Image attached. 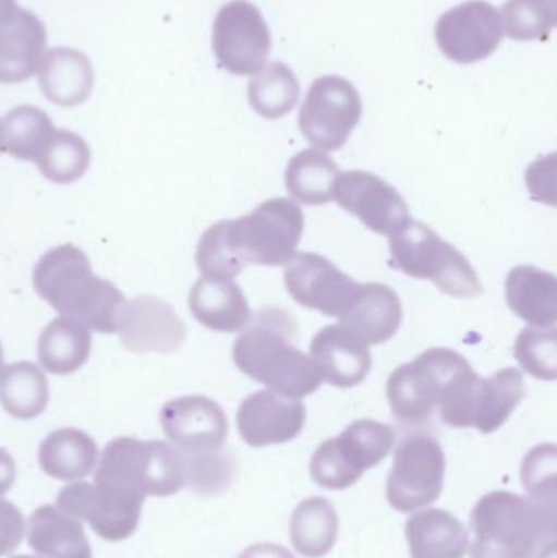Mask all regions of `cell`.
<instances>
[{
  "mask_svg": "<svg viewBox=\"0 0 557 558\" xmlns=\"http://www.w3.org/2000/svg\"><path fill=\"white\" fill-rule=\"evenodd\" d=\"M90 159V147L78 134L56 130L51 144L36 166L49 182L69 185L85 175Z\"/></svg>",
  "mask_w": 557,
  "mask_h": 558,
  "instance_id": "e575fe53",
  "label": "cell"
},
{
  "mask_svg": "<svg viewBox=\"0 0 557 558\" xmlns=\"http://www.w3.org/2000/svg\"><path fill=\"white\" fill-rule=\"evenodd\" d=\"M90 328L68 317L49 322L36 348L43 369L56 376H69L81 369L90 357Z\"/></svg>",
  "mask_w": 557,
  "mask_h": 558,
  "instance_id": "83f0119b",
  "label": "cell"
},
{
  "mask_svg": "<svg viewBox=\"0 0 557 558\" xmlns=\"http://www.w3.org/2000/svg\"><path fill=\"white\" fill-rule=\"evenodd\" d=\"M392 265L415 279L435 282L453 298H477L480 277L463 254L421 221H411L389 241Z\"/></svg>",
  "mask_w": 557,
  "mask_h": 558,
  "instance_id": "8992f818",
  "label": "cell"
},
{
  "mask_svg": "<svg viewBox=\"0 0 557 558\" xmlns=\"http://www.w3.org/2000/svg\"><path fill=\"white\" fill-rule=\"evenodd\" d=\"M118 333L128 351L169 354L182 347L186 327L172 305L154 295H141L128 302Z\"/></svg>",
  "mask_w": 557,
  "mask_h": 558,
  "instance_id": "d6986e66",
  "label": "cell"
},
{
  "mask_svg": "<svg viewBox=\"0 0 557 558\" xmlns=\"http://www.w3.org/2000/svg\"><path fill=\"white\" fill-rule=\"evenodd\" d=\"M238 558H294V556L284 547L265 543L247 547Z\"/></svg>",
  "mask_w": 557,
  "mask_h": 558,
  "instance_id": "7bdbcfd3",
  "label": "cell"
},
{
  "mask_svg": "<svg viewBox=\"0 0 557 558\" xmlns=\"http://www.w3.org/2000/svg\"><path fill=\"white\" fill-rule=\"evenodd\" d=\"M12 558H38V557H33V556H15V557H12Z\"/></svg>",
  "mask_w": 557,
  "mask_h": 558,
  "instance_id": "c3c4849f",
  "label": "cell"
},
{
  "mask_svg": "<svg viewBox=\"0 0 557 558\" xmlns=\"http://www.w3.org/2000/svg\"><path fill=\"white\" fill-rule=\"evenodd\" d=\"M97 461V442L77 428L49 433L38 449L39 468L56 481H82L95 471Z\"/></svg>",
  "mask_w": 557,
  "mask_h": 558,
  "instance_id": "484cf974",
  "label": "cell"
},
{
  "mask_svg": "<svg viewBox=\"0 0 557 558\" xmlns=\"http://www.w3.org/2000/svg\"><path fill=\"white\" fill-rule=\"evenodd\" d=\"M5 150V147H3V121H0V154Z\"/></svg>",
  "mask_w": 557,
  "mask_h": 558,
  "instance_id": "bcb514c9",
  "label": "cell"
},
{
  "mask_svg": "<svg viewBox=\"0 0 557 558\" xmlns=\"http://www.w3.org/2000/svg\"><path fill=\"white\" fill-rule=\"evenodd\" d=\"M405 541L412 558H464L470 549L467 526L438 508L412 514L405 523Z\"/></svg>",
  "mask_w": 557,
  "mask_h": 558,
  "instance_id": "603a6c76",
  "label": "cell"
},
{
  "mask_svg": "<svg viewBox=\"0 0 557 558\" xmlns=\"http://www.w3.org/2000/svg\"><path fill=\"white\" fill-rule=\"evenodd\" d=\"M510 311L533 327H549L557 322V278L532 265L516 267L506 281Z\"/></svg>",
  "mask_w": 557,
  "mask_h": 558,
  "instance_id": "4316f807",
  "label": "cell"
},
{
  "mask_svg": "<svg viewBox=\"0 0 557 558\" xmlns=\"http://www.w3.org/2000/svg\"><path fill=\"white\" fill-rule=\"evenodd\" d=\"M525 182L535 202L557 208V153L530 163Z\"/></svg>",
  "mask_w": 557,
  "mask_h": 558,
  "instance_id": "f35d334b",
  "label": "cell"
},
{
  "mask_svg": "<svg viewBox=\"0 0 557 558\" xmlns=\"http://www.w3.org/2000/svg\"><path fill=\"white\" fill-rule=\"evenodd\" d=\"M499 10L484 0H470L445 12L435 25L441 52L457 64H474L496 51L502 41Z\"/></svg>",
  "mask_w": 557,
  "mask_h": 558,
  "instance_id": "5bb4252c",
  "label": "cell"
},
{
  "mask_svg": "<svg viewBox=\"0 0 557 558\" xmlns=\"http://www.w3.org/2000/svg\"><path fill=\"white\" fill-rule=\"evenodd\" d=\"M94 484L172 497L189 484V464L182 449L169 442L121 436L105 446Z\"/></svg>",
  "mask_w": 557,
  "mask_h": 558,
  "instance_id": "277c9868",
  "label": "cell"
},
{
  "mask_svg": "<svg viewBox=\"0 0 557 558\" xmlns=\"http://www.w3.org/2000/svg\"><path fill=\"white\" fill-rule=\"evenodd\" d=\"M533 558H557V539L545 541Z\"/></svg>",
  "mask_w": 557,
  "mask_h": 558,
  "instance_id": "ee69618b",
  "label": "cell"
},
{
  "mask_svg": "<svg viewBox=\"0 0 557 558\" xmlns=\"http://www.w3.org/2000/svg\"><path fill=\"white\" fill-rule=\"evenodd\" d=\"M310 351L323 379L340 389L359 386L372 371L368 343L343 324L320 328Z\"/></svg>",
  "mask_w": 557,
  "mask_h": 558,
  "instance_id": "ffe728a7",
  "label": "cell"
},
{
  "mask_svg": "<svg viewBox=\"0 0 557 558\" xmlns=\"http://www.w3.org/2000/svg\"><path fill=\"white\" fill-rule=\"evenodd\" d=\"M28 546L41 558H92L81 521L51 505L36 508L29 517Z\"/></svg>",
  "mask_w": 557,
  "mask_h": 558,
  "instance_id": "d4e9b609",
  "label": "cell"
},
{
  "mask_svg": "<svg viewBox=\"0 0 557 558\" xmlns=\"http://www.w3.org/2000/svg\"><path fill=\"white\" fill-rule=\"evenodd\" d=\"M189 307L203 327L218 333L245 330L254 317L244 291L234 279H198L190 291Z\"/></svg>",
  "mask_w": 557,
  "mask_h": 558,
  "instance_id": "44dd1931",
  "label": "cell"
},
{
  "mask_svg": "<svg viewBox=\"0 0 557 558\" xmlns=\"http://www.w3.org/2000/svg\"><path fill=\"white\" fill-rule=\"evenodd\" d=\"M447 458L437 438L415 433L402 439L386 482L388 504L399 513H412L440 498Z\"/></svg>",
  "mask_w": 557,
  "mask_h": 558,
  "instance_id": "9c48e42d",
  "label": "cell"
},
{
  "mask_svg": "<svg viewBox=\"0 0 557 558\" xmlns=\"http://www.w3.org/2000/svg\"><path fill=\"white\" fill-rule=\"evenodd\" d=\"M296 331L287 311L264 308L235 340V366L245 376L291 399L311 396L319 390L324 379L316 361L293 343Z\"/></svg>",
  "mask_w": 557,
  "mask_h": 558,
  "instance_id": "3957f363",
  "label": "cell"
},
{
  "mask_svg": "<svg viewBox=\"0 0 557 558\" xmlns=\"http://www.w3.org/2000/svg\"><path fill=\"white\" fill-rule=\"evenodd\" d=\"M471 558H533L546 541L529 497L497 490L484 495L471 511Z\"/></svg>",
  "mask_w": 557,
  "mask_h": 558,
  "instance_id": "5b68a950",
  "label": "cell"
},
{
  "mask_svg": "<svg viewBox=\"0 0 557 558\" xmlns=\"http://www.w3.org/2000/svg\"><path fill=\"white\" fill-rule=\"evenodd\" d=\"M339 536L336 508L323 497H311L294 508L290 521V541L306 558L327 556Z\"/></svg>",
  "mask_w": 557,
  "mask_h": 558,
  "instance_id": "f546056e",
  "label": "cell"
},
{
  "mask_svg": "<svg viewBox=\"0 0 557 558\" xmlns=\"http://www.w3.org/2000/svg\"><path fill=\"white\" fill-rule=\"evenodd\" d=\"M542 521L546 541L557 539V471L525 488Z\"/></svg>",
  "mask_w": 557,
  "mask_h": 558,
  "instance_id": "ab89813d",
  "label": "cell"
},
{
  "mask_svg": "<svg viewBox=\"0 0 557 558\" xmlns=\"http://www.w3.org/2000/svg\"><path fill=\"white\" fill-rule=\"evenodd\" d=\"M395 441V429L386 423L356 420L337 438L327 439L314 451L311 477L326 490H346L355 485L365 471L385 461Z\"/></svg>",
  "mask_w": 557,
  "mask_h": 558,
  "instance_id": "52a82bcc",
  "label": "cell"
},
{
  "mask_svg": "<svg viewBox=\"0 0 557 558\" xmlns=\"http://www.w3.org/2000/svg\"><path fill=\"white\" fill-rule=\"evenodd\" d=\"M55 134L56 128L48 113L32 105L13 108L3 120V147L19 160L38 162Z\"/></svg>",
  "mask_w": 557,
  "mask_h": 558,
  "instance_id": "d6a6232c",
  "label": "cell"
},
{
  "mask_svg": "<svg viewBox=\"0 0 557 558\" xmlns=\"http://www.w3.org/2000/svg\"><path fill=\"white\" fill-rule=\"evenodd\" d=\"M144 501L146 495L140 492L74 482L59 490L56 507L78 521H87L101 539L121 543L136 533Z\"/></svg>",
  "mask_w": 557,
  "mask_h": 558,
  "instance_id": "8fae6325",
  "label": "cell"
},
{
  "mask_svg": "<svg viewBox=\"0 0 557 558\" xmlns=\"http://www.w3.org/2000/svg\"><path fill=\"white\" fill-rule=\"evenodd\" d=\"M33 286L61 317L98 333H118L128 301L107 279L94 275L87 255L72 244L46 252L33 268Z\"/></svg>",
  "mask_w": 557,
  "mask_h": 558,
  "instance_id": "7a4b0ae2",
  "label": "cell"
},
{
  "mask_svg": "<svg viewBox=\"0 0 557 558\" xmlns=\"http://www.w3.org/2000/svg\"><path fill=\"white\" fill-rule=\"evenodd\" d=\"M303 209L287 198H271L251 215L206 229L196 247L205 278L234 279L245 265L283 267L296 257L304 234Z\"/></svg>",
  "mask_w": 557,
  "mask_h": 558,
  "instance_id": "6da1fadb",
  "label": "cell"
},
{
  "mask_svg": "<svg viewBox=\"0 0 557 558\" xmlns=\"http://www.w3.org/2000/svg\"><path fill=\"white\" fill-rule=\"evenodd\" d=\"M49 384L45 373L29 361L3 367L0 374V405L16 420H33L45 412Z\"/></svg>",
  "mask_w": 557,
  "mask_h": 558,
  "instance_id": "1f68e13d",
  "label": "cell"
},
{
  "mask_svg": "<svg viewBox=\"0 0 557 558\" xmlns=\"http://www.w3.org/2000/svg\"><path fill=\"white\" fill-rule=\"evenodd\" d=\"M340 173L337 163L323 150L307 149L290 160L284 183L294 202L307 206L327 205L334 199Z\"/></svg>",
  "mask_w": 557,
  "mask_h": 558,
  "instance_id": "4dcf8cb0",
  "label": "cell"
},
{
  "mask_svg": "<svg viewBox=\"0 0 557 558\" xmlns=\"http://www.w3.org/2000/svg\"><path fill=\"white\" fill-rule=\"evenodd\" d=\"M25 518L22 511L0 498V557L10 556L19 549L25 537Z\"/></svg>",
  "mask_w": 557,
  "mask_h": 558,
  "instance_id": "60d3db41",
  "label": "cell"
},
{
  "mask_svg": "<svg viewBox=\"0 0 557 558\" xmlns=\"http://www.w3.org/2000/svg\"><path fill=\"white\" fill-rule=\"evenodd\" d=\"M251 107L267 120L287 117L300 100L301 87L284 62H270L249 82Z\"/></svg>",
  "mask_w": 557,
  "mask_h": 558,
  "instance_id": "836d02e7",
  "label": "cell"
},
{
  "mask_svg": "<svg viewBox=\"0 0 557 558\" xmlns=\"http://www.w3.org/2000/svg\"><path fill=\"white\" fill-rule=\"evenodd\" d=\"M270 49V29L254 3L232 0L221 7L213 23V52L219 68L234 75L257 74Z\"/></svg>",
  "mask_w": 557,
  "mask_h": 558,
  "instance_id": "7c38bea8",
  "label": "cell"
},
{
  "mask_svg": "<svg viewBox=\"0 0 557 558\" xmlns=\"http://www.w3.org/2000/svg\"><path fill=\"white\" fill-rule=\"evenodd\" d=\"M16 477V465L7 449L0 448V498L12 488Z\"/></svg>",
  "mask_w": 557,
  "mask_h": 558,
  "instance_id": "b9f144b4",
  "label": "cell"
},
{
  "mask_svg": "<svg viewBox=\"0 0 557 558\" xmlns=\"http://www.w3.org/2000/svg\"><path fill=\"white\" fill-rule=\"evenodd\" d=\"M340 324L368 344H382L398 333L402 324V304L398 292L382 282L362 284L359 301Z\"/></svg>",
  "mask_w": 557,
  "mask_h": 558,
  "instance_id": "cb8c5ba5",
  "label": "cell"
},
{
  "mask_svg": "<svg viewBox=\"0 0 557 558\" xmlns=\"http://www.w3.org/2000/svg\"><path fill=\"white\" fill-rule=\"evenodd\" d=\"M470 366L467 357L448 348H431L389 376L386 397L392 415L409 426L431 422L441 396L455 377Z\"/></svg>",
  "mask_w": 557,
  "mask_h": 558,
  "instance_id": "ba28073f",
  "label": "cell"
},
{
  "mask_svg": "<svg viewBox=\"0 0 557 558\" xmlns=\"http://www.w3.org/2000/svg\"><path fill=\"white\" fill-rule=\"evenodd\" d=\"M160 426L173 446L186 452L219 451L229 435L225 410L205 396L170 400L160 410Z\"/></svg>",
  "mask_w": 557,
  "mask_h": 558,
  "instance_id": "2e32d148",
  "label": "cell"
},
{
  "mask_svg": "<svg viewBox=\"0 0 557 558\" xmlns=\"http://www.w3.org/2000/svg\"><path fill=\"white\" fill-rule=\"evenodd\" d=\"M334 199L379 235L392 238L412 221L411 209L401 193L386 180L363 170L340 173Z\"/></svg>",
  "mask_w": 557,
  "mask_h": 558,
  "instance_id": "9a60e30c",
  "label": "cell"
},
{
  "mask_svg": "<svg viewBox=\"0 0 557 558\" xmlns=\"http://www.w3.org/2000/svg\"><path fill=\"white\" fill-rule=\"evenodd\" d=\"M363 105L352 82L340 75L316 78L300 111V130L323 153L342 149L362 120Z\"/></svg>",
  "mask_w": 557,
  "mask_h": 558,
  "instance_id": "30bf717a",
  "label": "cell"
},
{
  "mask_svg": "<svg viewBox=\"0 0 557 558\" xmlns=\"http://www.w3.org/2000/svg\"><path fill=\"white\" fill-rule=\"evenodd\" d=\"M545 2L552 13L553 23L557 26V0H545Z\"/></svg>",
  "mask_w": 557,
  "mask_h": 558,
  "instance_id": "f6af8a7d",
  "label": "cell"
},
{
  "mask_svg": "<svg viewBox=\"0 0 557 558\" xmlns=\"http://www.w3.org/2000/svg\"><path fill=\"white\" fill-rule=\"evenodd\" d=\"M38 85L46 98L58 107L84 104L94 88V68L84 52L52 48L39 62Z\"/></svg>",
  "mask_w": 557,
  "mask_h": 558,
  "instance_id": "7402d4cb",
  "label": "cell"
},
{
  "mask_svg": "<svg viewBox=\"0 0 557 558\" xmlns=\"http://www.w3.org/2000/svg\"><path fill=\"white\" fill-rule=\"evenodd\" d=\"M502 16L507 35L516 41H546L555 26L545 0H507Z\"/></svg>",
  "mask_w": 557,
  "mask_h": 558,
  "instance_id": "8d00e7d4",
  "label": "cell"
},
{
  "mask_svg": "<svg viewBox=\"0 0 557 558\" xmlns=\"http://www.w3.org/2000/svg\"><path fill=\"white\" fill-rule=\"evenodd\" d=\"M46 26L16 0H0V82L28 81L41 62Z\"/></svg>",
  "mask_w": 557,
  "mask_h": 558,
  "instance_id": "ac0fdd59",
  "label": "cell"
},
{
  "mask_svg": "<svg viewBox=\"0 0 557 558\" xmlns=\"http://www.w3.org/2000/svg\"><path fill=\"white\" fill-rule=\"evenodd\" d=\"M306 425V407L275 390H258L238 410V429L252 448L284 445L301 435Z\"/></svg>",
  "mask_w": 557,
  "mask_h": 558,
  "instance_id": "e0dca14e",
  "label": "cell"
},
{
  "mask_svg": "<svg viewBox=\"0 0 557 558\" xmlns=\"http://www.w3.org/2000/svg\"><path fill=\"white\" fill-rule=\"evenodd\" d=\"M189 484L199 494H213L229 485L232 477V462L219 451L186 452Z\"/></svg>",
  "mask_w": 557,
  "mask_h": 558,
  "instance_id": "74e56055",
  "label": "cell"
},
{
  "mask_svg": "<svg viewBox=\"0 0 557 558\" xmlns=\"http://www.w3.org/2000/svg\"><path fill=\"white\" fill-rule=\"evenodd\" d=\"M517 361L530 376L546 383L557 380V328L533 327L517 337Z\"/></svg>",
  "mask_w": 557,
  "mask_h": 558,
  "instance_id": "d590c367",
  "label": "cell"
},
{
  "mask_svg": "<svg viewBox=\"0 0 557 558\" xmlns=\"http://www.w3.org/2000/svg\"><path fill=\"white\" fill-rule=\"evenodd\" d=\"M284 284L298 304L339 320L349 314L362 291L360 282L313 252H301L287 265Z\"/></svg>",
  "mask_w": 557,
  "mask_h": 558,
  "instance_id": "4fadbf2b",
  "label": "cell"
},
{
  "mask_svg": "<svg viewBox=\"0 0 557 558\" xmlns=\"http://www.w3.org/2000/svg\"><path fill=\"white\" fill-rule=\"evenodd\" d=\"M3 371V350H2V343H0V374H2Z\"/></svg>",
  "mask_w": 557,
  "mask_h": 558,
  "instance_id": "7dc6e473",
  "label": "cell"
},
{
  "mask_svg": "<svg viewBox=\"0 0 557 558\" xmlns=\"http://www.w3.org/2000/svg\"><path fill=\"white\" fill-rule=\"evenodd\" d=\"M525 397L523 376L516 367L483 377L474 397L473 428L483 435L499 429Z\"/></svg>",
  "mask_w": 557,
  "mask_h": 558,
  "instance_id": "f1b7e54d",
  "label": "cell"
}]
</instances>
